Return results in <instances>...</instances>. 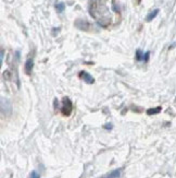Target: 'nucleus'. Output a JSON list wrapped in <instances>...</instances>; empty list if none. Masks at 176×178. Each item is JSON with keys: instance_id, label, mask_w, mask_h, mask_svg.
<instances>
[{"instance_id": "1", "label": "nucleus", "mask_w": 176, "mask_h": 178, "mask_svg": "<svg viewBox=\"0 0 176 178\" xmlns=\"http://www.w3.org/2000/svg\"><path fill=\"white\" fill-rule=\"evenodd\" d=\"M73 110V103L69 97H64L62 101V108L61 113L63 116H70Z\"/></svg>"}, {"instance_id": "2", "label": "nucleus", "mask_w": 176, "mask_h": 178, "mask_svg": "<svg viewBox=\"0 0 176 178\" xmlns=\"http://www.w3.org/2000/svg\"><path fill=\"white\" fill-rule=\"evenodd\" d=\"M1 114L3 116H10L12 114V106L8 99L1 98Z\"/></svg>"}, {"instance_id": "3", "label": "nucleus", "mask_w": 176, "mask_h": 178, "mask_svg": "<svg viewBox=\"0 0 176 178\" xmlns=\"http://www.w3.org/2000/svg\"><path fill=\"white\" fill-rule=\"evenodd\" d=\"M79 78L84 80L87 84H94L95 83V79L93 78V75H90L86 71H81L79 72Z\"/></svg>"}, {"instance_id": "4", "label": "nucleus", "mask_w": 176, "mask_h": 178, "mask_svg": "<svg viewBox=\"0 0 176 178\" xmlns=\"http://www.w3.org/2000/svg\"><path fill=\"white\" fill-rule=\"evenodd\" d=\"M33 68H34V59L33 58H29L25 62V66H24V70H25V73L27 75H32V71H33Z\"/></svg>"}, {"instance_id": "5", "label": "nucleus", "mask_w": 176, "mask_h": 178, "mask_svg": "<svg viewBox=\"0 0 176 178\" xmlns=\"http://www.w3.org/2000/svg\"><path fill=\"white\" fill-rule=\"evenodd\" d=\"M75 25H76L77 29L82 30V31H87V30L89 29L88 22H87V21H84V20H77L75 22Z\"/></svg>"}, {"instance_id": "6", "label": "nucleus", "mask_w": 176, "mask_h": 178, "mask_svg": "<svg viewBox=\"0 0 176 178\" xmlns=\"http://www.w3.org/2000/svg\"><path fill=\"white\" fill-rule=\"evenodd\" d=\"M121 172H122L121 168H119V170H112V172H110V173L106 174L104 176H102L101 178H119L120 176H121Z\"/></svg>"}, {"instance_id": "7", "label": "nucleus", "mask_w": 176, "mask_h": 178, "mask_svg": "<svg viewBox=\"0 0 176 178\" xmlns=\"http://www.w3.org/2000/svg\"><path fill=\"white\" fill-rule=\"evenodd\" d=\"M158 13H159V9H154L153 11H151V12L146 17V21H147V22H151V21L158 15Z\"/></svg>"}, {"instance_id": "8", "label": "nucleus", "mask_w": 176, "mask_h": 178, "mask_svg": "<svg viewBox=\"0 0 176 178\" xmlns=\"http://www.w3.org/2000/svg\"><path fill=\"white\" fill-rule=\"evenodd\" d=\"M162 110V107L161 106H158V107H154V108H149L147 110V114L148 115H156V114H159L160 112Z\"/></svg>"}, {"instance_id": "9", "label": "nucleus", "mask_w": 176, "mask_h": 178, "mask_svg": "<svg viewBox=\"0 0 176 178\" xmlns=\"http://www.w3.org/2000/svg\"><path fill=\"white\" fill-rule=\"evenodd\" d=\"M64 9H65V4H63V2H59V4H56V10H57L59 13H62L64 11Z\"/></svg>"}, {"instance_id": "10", "label": "nucleus", "mask_w": 176, "mask_h": 178, "mask_svg": "<svg viewBox=\"0 0 176 178\" xmlns=\"http://www.w3.org/2000/svg\"><path fill=\"white\" fill-rule=\"evenodd\" d=\"M143 51L140 49L136 50V60H137V61H140V60H143Z\"/></svg>"}, {"instance_id": "11", "label": "nucleus", "mask_w": 176, "mask_h": 178, "mask_svg": "<svg viewBox=\"0 0 176 178\" xmlns=\"http://www.w3.org/2000/svg\"><path fill=\"white\" fill-rule=\"evenodd\" d=\"M149 57H150V51H146L145 54H143V60L145 62H147L149 60Z\"/></svg>"}, {"instance_id": "12", "label": "nucleus", "mask_w": 176, "mask_h": 178, "mask_svg": "<svg viewBox=\"0 0 176 178\" xmlns=\"http://www.w3.org/2000/svg\"><path fill=\"white\" fill-rule=\"evenodd\" d=\"M29 178H40V175L38 174L36 170H33V172L31 173V176H29Z\"/></svg>"}, {"instance_id": "13", "label": "nucleus", "mask_w": 176, "mask_h": 178, "mask_svg": "<svg viewBox=\"0 0 176 178\" xmlns=\"http://www.w3.org/2000/svg\"><path fill=\"white\" fill-rule=\"evenodd\" d=\"M112 9H113V11H114V12H116V13L120 12V7L116 4H113V6H112Z\"/></svg>"}, {"instance_id": "14", "label": "nucleus", "mask_w": 176, "mask_h": 178, "mask_svg": "<svg viewBox=\"0 0 176 178\" xmlns=\"http://www.w3.org/2000/svg\"><path fill=\"white\" fill-rule=\"evenodd\" d=\"M3 58H4V49L2 48L1 49V59H0V63L2 65V62H3Z\"/></svg>"}, {"instance_id": "15", "label": "nucleus", "mask_w": 176, "mask_h": 178, "mask_svg": "<svg viewBox=\"0 0 176 178\" xmlns=\"http://www.w3.org/2000/svg\"><path fill=\"white\" fill-rule=\"evenodd\" d=\"M104 128L106 129H112V124H106V125H104Z\"/></svg>"}, {"instance_id": "16", "label": "nucleus", "mask_w": 176, "mask_h": 178, "mask_svg": "<svg viewBox=\"0 0 176 178\" xmlns=\"http://www.w3.org/2000/svg\"><path fill=\"white\" fill-rule=\"evenodd\" d=\"M96 1H99V0H90V2H96Z\"/></svg>"}, {"instance_id": "17", "label": "nucleus", "mask_w": 176, "mask_h": 178, "mask_svg": "<svg viewBox=\"0 0 176 178\" xmlns=\"http://www.w3.org/2000/svg\"><path fill=\"white\" fill-rule=\"evenodd\" d=\"M140 1H141V0H138V2H140Z\"/></svg>"}]
</instances>
